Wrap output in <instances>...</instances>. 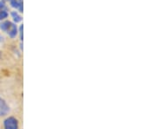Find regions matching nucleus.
Returning <instances> with one entry per match:
<instances>
[{
    "mask_svg": "<svg viewBox=\"0 0 156 129\" xmlns=\"http://www.w3.org/2000/svg\"><path fill=\"white\" fill-rule=\"evenodd\" d=\"M9 16L8 12L5 10H3V11H0V21L2 20H5V18H7Z\"/></svg>",
    "mask_w": 156,
    "mask_h": 129,
    "instance_id": "obj_6",
    "label": "nucleus"
},
{
    "mask_svg": "<svg viewBox=\"0 0 156 129\" xmlns=\"http://www.w3.org/2000/svg\"><path fill=\"white\" fill-rule=\"evenodd\" d=\"M23 25L21 24L20 28H19V33H20V38L23 41Z\"/></svg>",
    "mask_w": 156,
    "mask_h": 129,
    "instance_id": "obj_8",
    "label": "nucleus"
},
{
    "mask_svg": "<svg viewBox=\"0 0 156 129\" xmlns=\"http://www.w3.org/2000/svg\"><path fill=\"white\" fill-rule=\"evenodd\" d=\"M11 15V17H12V18H13V21L16 23L22 21V19H23L22 17L18 14V12H17V11H12Z\"/></svg>",
    "mask_w": 156,
    "mask_h": 129,
    "instance_id": "obj_5",
    "label": "nucleus"
},
{
    "mask_svg": "<svg viewBox=\"0 0 156 129\" xmlns=\"http://www.w3.org/2000/svg\"><path fill=\"white\" fill-rule=\"evenodd\" d=\"M4 1H11V0H4Z\"/></svg>",
    "mask_w": 156,
    "mask_h": 129,
    "instance_id": "obj_11",
    "label": "nucleus"
},
{
    "mask_svg": "<svg viewBox=\"0 0 156 129\" xmlns=\"http://www.w3.org/2000/svg\"><path fill=\"white\" fill-rule=\"evenodd\" d=\"M5 8V5L4 1H0V11H3Z\"/></svg>",
    "mask_w": 156,
    "mask_h": 129,
    "instance_id": "obj_9",
    "label": "nucleus"
},
{
    "mask_svg": "<svg viewBox=\"0 0 156 129\" xmlns=\"http://www.w3.org/2000/svg\"><path fill=\"white\" fill-rule=\"evenodd\" d=\"M11 24H12V23L10 22V21H5V22H3L0 24V29H1L2 30L7 32V31L9 30V29L11 28Z\"/></svg>",
    "mask_w": 156,
    "mask_h": 129,
    "instance_id": "obj_4",
    "label": "nucleus"
},
{
    "mask_svg": "<svg viewBox=\"0 0 156 129\" xmlns=\"http://www.w3.org/2000/svg\"><path fill=\"white\" fill-rule=\"evenodd\" d=\"M3 39H4V38H3V37H0V42H1V41H3Z\"/></svg>",
    "mask_w": 156,
    "mask_h": 129,
    "instance_id": "obj_10",
    "label": "nucleus"
},
{
    "mask_svg": "<svg viewBox=\"0 0 156 129\" xmlns=\"http://www.w3.org/2000/svg\"><path fill=\"white\" fill-rule=\"evenodd\" d=\"M19 5H20V2L18 0H11V6L12 8L18 9Z\"/></svg>",
    "mask_w": 156,
    "mask_h": 129,
    "instance_id": "obj_7",
    "label": "nucleus"
},
{
    "mask_svg": "<svg viewBox=\"0 0 156 129\" xmlns=\"http://www.w3.org/2000/svg\"><path fill=\"white\" fill-rule=\"evenodd\" d=\"M7 33H8L10 37H11V38H15V37H17V33H18V30H17V25L14 24V23H12L11 28L9 29V30L7 31Z\"/></svg>",
    "mask_w": 156,
    "mask_h": 129,
    "instance_id": "obj_3",
    "label": "nucleus"
},
{
    "mask_svg": "<svg viewBox=\"0 0 156 129\" xmlns=\"http://www.w3.org/2000/svg\"><path fill=\"white\" fill-rule=\"evenodd\" d=\"M5 129H18V123L17 119L14 117H9L4 122Z\"/></svg>",
    "mask_w": 156,
    "mask_h": 129,
    "instance_id": "obj_1",
    "label": "nucleus"
},
{
    "mask_svg": "<svg viewBox=\"0 0 156 129\" xmlns=\"http://www.w3.org/2000/svg\"><path fill=\"white\" fill-rule=\"evenodd\" d=\"M9 106L7 105L6 101L0 97V116L6 115L9 113Z\"/></svg>",
    "mask_w": 156,
    "mask_h": 129,
    "instance_id": "obj_2",
    "label": "nucleus"
}]
</instances>
